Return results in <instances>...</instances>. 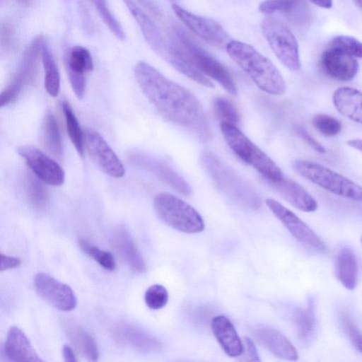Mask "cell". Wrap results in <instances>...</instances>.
<instances>
[{
	"instance_id": "7dc6e473",
	"label": "cell",
	"mask_w": 362,
	"mask_h": 362,
	"mask_svg": "<svg viewBox=\"0 0 362 362\" xmlns=\"http://www.w3.org/2000/svg\"><path fill=\"white\" fill-rule=\"evenodd\" d=\"M63 356L64 361L66 362H76L77 361L76 357L75 356L74 351L72 348L68 345H64L63 346Z\"/></svg>"
},
{
	"instance_id": "60d3db41",
	"label": "cell",
	"mask_w": 362,
	"mask_h": 362,
	"mask_svg": "<svg viewBox=\"0 0 362 362\" xmlns=\"http://www.w3.org/2000/svg\"><path fill=\"white\" fill-rule=\"evenodd\" d=\"M340 320L342 327L352 345L358 351L362 354V333L347 313H342L340 315Z\"/></svg>"
},
{
	"instance_id": "d6a6232c",
	"label": "cell",
	"mask_w": 362,
	"mask_h": 362,
	"mask_svg": "<svg viewBox=\"0 0 362 362\" xmlns=\"http://www.w3.org/2000/svg\"><path fill=\"white\" fill-rule=\"evenodd\" d=\"M62 107L70 140L79 156H83L85 146V134H83L80 124L69 103L63 101Z\"/></svg>"
},
{
	"instance_id": "ffe728a7",
	"label": "cell",
	"mask_w": 362,
	"mask_h": 362,
	"mask_svg": "<svg viewBox=\"0 0 362 362\" xmlns=\"http://www.w3.org/2000/svg\"><path fill=\"white\" fill-rule=\"evenodd\" d=\"M321 65L327 75L342 81L354 78L358 70V63L354 57L331 47L323 52Z\"/></svg>"
},
{
	"instance_id": "f6af8a7d",
	"label": "cell",
	"mask_w": 362,
	"mask_h": 362,
	"mask_svg": "<svg viewBox=\"0 0 362 362\" xmlns=\"http://www.w3.org/2000/svg\"><path fill=\"white\" fill-rule=\"evenodd\" d=\"M21 264L20 258L16 257L8 256L1 253V272L9 269H13Z\"/></svg>"
},
{
	"instance_id": "b9f144b4",
	"label": "cell",
	"mask_w": 362,
	"mask_h": 362,
	"mask_svg": "<svg viewBox=\"0 0 362 362\" xmlns=\"http://www.w3.org/2000/svg\"><path fill=\"white\" fill-rule=\"evenodd\" d=\"M296 133L312 148L320 153H325L326 150L322 145L316 141L303 127H294Z\"/></svg>"
},
{
	"instance_id": "ac0fdd59",
	"label": "cell",
	"mask_w": 362,
	"mask_h": 362,
	"mask_svg": "<svg viewBox=\"0 0 362 362\" xmlns=\"http://www.w3.org/2000/svg\"><path fill=\"white\" fill-rule=\"evenodd\" d=\"M113 337L119 344L144 353H154L163 349V344L145 330L127 323L117 325Z\"/></svg>"
},
{
	"instance_id": "cb8c5ba5",
	"label": "cell",
	"mask_w": 362,
	"mask_h": 362,
	"mask_svg": "<svg viewBox=\"0 0 362 362\" xmlns=\"http://www.w3.org/2000/svg\"><path fill=\"white\" fill-rule=\"evenodd\" d=\"M137 22L148 45L160 57L167 47L160 31L150 17L133 0H122Z\"/></svg>"
},
{
	"instance_id": "9c48e42d",
	"label": "cell",
	"mask_w": 362,
	"mask_h": 362,
	"mask_svg": "<svg viewBox=\"0 0 362 362\" xmlns=\"http://www.w3.org/2000/svg\"><path fill=\"white\" fill-rule=\"evenodd\" d=\"M44 42V37L39 35L26 48L17 70L1 93V107L14 102L23 90L35 80Z\"/></svg>"
},
{
	"instance_id": "f5cc1de1",
	"label": "cell",
	"mask_w": 362,
	"mask_h": 362,
	"mask_svg": "<svg viewBox=\"0 0 362 362\" xmlns=\"http://www.w3.org/2000/svg\"><path fill=\"white\" fill-rule=\"evenodd\" d=\"M361 243H362V238H361Z\"/></svg>"
},
{
	"instance_id": "30bf717a",
	"label": "cell",
	"mask_w": 362,
	"mask_h": 362,
	"mask_svg": "<svg viewBox=\"0 0 362 362\" xmlns=\"http://www.w3.org/2000/svg\"><path fill=\"white\" fill-rule=\"evenodd\" d=\"M266 204L298 242L320 252L327 251L325 243L293 211L271 198L266 199Z\"/></svg>"
},
{
	"instance_id": "ab89813d",
	"label": "cell",
	"mask_w": 362,
	"mask_h": 362,
	"mask_svg": "<svg viewBox=\"0 0 362 362\" xmlns=\"http://www.w3.org/2000/svg\"><path fill=\"white\" fill-rule=\"evenodd\" d=\"M329 47L339 49L354 57L362 58V42L353 37L337 36L331 41Z\"/></svg>"
},
{
	"instance_id": "8992f818",
	"label": "cell",
	"mask_w": 362,
	"mask_h": 362,
	"mask_svg": "<svg viewBox=\"0 0 362 362\" xmlns=\"http://www.w3.org/2000/svg\"><path fill=\"white\" fill-rule=\"evenodd\" d=\"M157 216L167 226L185 233H198L204 230L202 216L191 205L168 192H160L153 199Z\"/></svg>"
},
{
	"instance_id": "7a4b0ae2",
	"label": "cell",
	"mask_w": 362,
	"mask_h": 362,
	"mask_svg": "<svg viewBox=\"0 0 362 362\" xmlns=\"http://www.w3.org/2000/svg\"><path fill=\"white\" fill-rule=\"evenodd\" d=\"M226 49L230 58L262 90L274 95L285 92L286 83L278 69L253 47L230 40Z\"/></svg>"
},
{
	"instance_id": "277c9868",
	"label": "cell",
	"mask_w": 362,
	"mask_h": 362,
	"mask_svg": "<svg viewBox=\"0 0 362 362\" xmlns=\"http://www.w3.org/2000/svg\"><path fill=\"white\" fill-rule=\"evenodd\" d=\"M220 128L224 140L232 151L240 159L258 171L262 177L272 181H279L284 177L281 170L276 163L236 125L221 122Z\"/></svg>"
},
{
	"instance_id": "2e32d148",
	"label": "cell",
	"mask_w": 362,
	"mask_h": 362,
	"mask_svg": "<svg viewBox=\"0 0 362 362\" xmlns=\"http://www.w3.org/2000/svg\"><path fill=\"white\" fill-rule=\"evenodd\" d=\"M130 158L136 165L151 172L178 193L185 197L192 194V188L188 182L164 161L144 153H133Z\"/></svg>"
},
{
	"instance_id": "836d02e7",
	"label": "cell",
	"mask_w": 362,
	"mask_h": 362,
	"mask_svg": "<svg viewBox=\"0 0 362 362\" xmlns=\"http://www.w3.org/2000/svg\"><path fill=\"white\" fill-rule=\"evenodd\" d=\"M37 176L27 175L25 180V189L32 206L39 211H44L48 207L49 197L46 188Z\"/></svg>"
},
{
	"instance_id": "ee69618b",
	"label": "cell",
	"mask_w": 362,
	"mask_h": 362,
	"mask_svg": "<svg viewBox=\"0 0 362 362\" xmlns=\"http://www.w3.org/2000/svg\"><path fill=\"white\" fill-rule=\"evenodd\" d=\"M243 343L244 351L240 356L243 357L240 360L246 361H259V356L253 341L249 337H245Z\"/></svg>"
},
{
	"instance_id": "ba28073f",
	"label": "cell",
	"mask_w": 362,
	"mask_h": 362,
	"mask_svg": "<svg viewBox=\"0 0 362 362\" xmlns=\"http://www.w3.org/2000/svg\"><path fill=\"white\" fill-rule=\"evenodd\" d=\"M262 30L279 60L291 71L299 70L298 45L289 28L280 20L270 16L262 21Z\"/></svg>"
},
{
	"instance_id": "6da1fadb",
	"label": "cell",
	"mask_w": 362,
	"mask_h": 362,
	"mask_svg": "<svg viewBox=\"0 0 362 362\" xmlns=\"http://www.w3.org/2000/svg\"><path fill=\"white\" fill-rule=\"evenodd\" d=\"M134 74L143 93L162 117L192 131L203 142L211 139L206 114L193 93L145 62L135 65Z\"/></svg>"
},
{
	"instance_id": "5bb4252c",
	"label": "cell",
	"mask_w": 362,
	"mask_h": 362,
	"mask_svg": "<svg viewBox=\"0 0 362 362\" xmlns=\"http://www.w3.org/2000/svg\"><path fill=\"white\" fill-rule=\"evenodd\" d=\"M17 152L41 181L52 186L64 184V170L42 151L32 146H21Z\"/></svg>"
},
{
	"instance_id": "d590c367",
	"label": "cell",
	"mask_w": 362,
	"mask_h": 362,
	"mask_svg": "<svg viewBox=\"0 0 362 362\" xmlns=\"http://www.w3.org/2000/svg\"><path fill=\"white\" fill-rule=\"evenodd\" d=\"M100 18L112 33L119 40L125 38V33L108 7L106 0H90Z\"/></svg>"
},
{
	"instance_id": "f35d334b",
	"label": "cell",
	"mask_w": 362,
	"mask_h": 362,
	"mask_svg": "<svg viewBox=\"0 0 362 362\" xmlns=\"http://www.w3.org/2000/svg\"><path fill=\"white\" fill-rule=\"evenodd\" d=\"M144 300L146 305L152 310H159L163 308L168 300V292L160 284H153L146 291Z\"/></svg>"
},
{
	"instance_id": "e575fe53",
	"label": "cell",
	"mask_w": 362,
	"mask_h": 362,
	"mask_svg": "<svg viewBox=\"0 0 362 362\" xmlns=\"http://www.w3.org/2000/svg\"><path fill=\"white\" fill-rule=\"evenodd\" d=\"M78 244L85 254L96 261L104 269L113 270L115 268V258L110 252L103 250L84 239H79Z\"/></svg>"
},
{
	"instance_id": "d4e9b609",
	"label": "cell",
	"mask_w": 362,
	"mask_h": 362,
	"mask_svg": "<svg viewBox=\"0 0 362 362\" xmlns=\"http://www.w3.org/2000/svg\"><path fill=\"white\" fill-rule=\"evenodd\" d=\"M260 12L284 13L295 25H303L310 18V11L303 0H264L259 6Z\"/></svg>"
},
{
	"instance_id": "7bdbcfd3",
	"label": "cell",
	"mask_w": 362,
	"mask_h": 362,
	"mask_svg": "<svg viewBox=\"0 0 362 362\" xmlns=\"http://www.w3.org/2000/svg\"><path fill=\"white\" fill-rule=\"evenodd\" d=\"M14 46L13 30L10 25L2 24L1 28V47L4 51H10Z\"/></svg>"
},
{
	"instance_id": "9a60e30c",
	"label": "cell",
	"mask_w": 362,
	"mask_h": 362,
	"mask_svg": "<svg viewBox=\"0 0 362 362\" xmlns=\"http://www.w3.org/2000/svg\"><path fill=\"white\" fill-rule=\"evenodd\" d=\"M64 64L72 90L78 99H82L86 93V75L93 69L91 54L83 46H74L66 52Z\"/></svg>"
},
{
	"instance_id": "681fc988",
	"label": "cell",
	"mask_w": 362,
	"mask_h": 362,
	"mask_svg": "<svg viewBox=\"0 0 362 362\" xmlns=\"http://www.w3.org/2000/svg\"><path fill=\"white\" fill-rule=\"evenodd\" d=\"M346 143L349 146L362 152L361 139H350Z\"/></svg>"
},
{
	"instance_id": "3957f363",
	"label": "cell",
	"mask_w": 362,
	"mask_h": 362,
	"mask_svg": "<svg viewBox=\"0 0 362 362\" xmlns=\"http://www.w3.org/2000/svg\"><path fill=\"white\" fill-rule=\"evenodd\" d=\"M201 162L216 187L237 204L252 210L261 206L260 197L252 187L216 154L202 152Z\"/></svg>"
},
{
	"instance_id": "4316f807",
	"label": "cell",
	"mask_w": 362,
	"mask_h": 362,
	"mask_svg": "<svg viewBox=\"0 0 362 362\" xmlns=\"http://www.w3.org/2000/svg\"><path fill=\"white\" fill-rule=\"evenodd\" d=\"M161 57L177 71L192 80L206 87H214V84L207 76L198 71L185 58L176 40L167 43V47Z\"/></svg>"
},
{
	"instance_id": "1f68e13d",
	"label": "cell",
	"mask_w": 362,
	"mask_h": 362,
	"mask_svg": "<svg viewBox=\"0 0 362 362\" xmlns=\"http://www.w3.org/2000/svg\"><path fill=\"white\" fill-rule=\"evenodd\" d=\"M42 140L47 150L56 156L63 153L62 141L55 117L50 112L46 114L42 125Z\"/></svg>"
},
{
	"instance_id": "d6986e66",
	"label": "cell",
	"mask_w": 362,
	"mask_h": 362,
	"mask_svg": "<svg viewBox=\"0 0 362 362\" xmlns=\"http://www.w3.org/2000/svg\"><path fill=\"white\" fill-rule=\"evenodd\" d=\"M262 179L266 185L295 208L305 212H313L317 209V201L303 186L293 180L284 176L279 181Z\"/></svg>"
},
{
	"instance_id": "8fae6325",
	"label": "cell",
	"mask_w": 362,
	"mask_h": 362,
	"mask_svg": "<svg viewBox=\"0 0 362 362\" xmlns=\"http://www.w3.org/2000/svg\"><path fill=\"white\" fill-rule=\"evenodd\" d=\"M85 146L92 160L105 174L115 178L123 177L125 173L123 164L99 132L87 129Z\"/></svg>"
},
{
	"instance_id": "5b68a950",
	"label": "cell",
	"mask_w": 362,
	"mask_h": 362,
	"mask_svg": "<svg viewBox=\"0 0 362 362\" xmlns=\"http://www.w3.org/2000/svg\"><path fill=\"white\" fill-rule=\"evenodd\" d=\"M176 42L185 58L204 75L218 82L231 95L238 93L235 83L228 70L200 47L182 28H174Z\"/></svg>"
},
{
	"instance_id": "f907efd6",
	"label": "cell",
	"mask_w": 362,
	"mask_h": 362,
	"mask_svg": "<svg viewBox=\"0 0 362 362\" xmlns=\"http://www.w3.org/2000/svg\"><path fill=\"white\" fill-rule=\"evenodd\" d=\"M354 1L362 9V0H354Z\"/></svg>"
},
{
	"instance_id": "7c38bea8",
	"label": "cell",
	"mask_w": 362,
	"mask_h": 362,
	"mask_svg": "<svg viewBox=\"0 0 362 362\" xmlns=\"http://www.w3.org/2000/svg\"><path fill=\"white\" fill-rule=\"evenodd\" d=\"M37 294L50 305L62 311L74 309L77 299L71 288L50 275L40 272L34 278Z\"/></svg>"
},
{
	"instance_id": "4dcf8cb0",
	"label": "cell",
	"mask_w": 362,
	"mask_h": 362,
	"mask_svg": "<svg viewBox=\"0 0 362 362\" xmlns=\"http://www.w3.org/2000/svg\"><path fill=\"white\" fill-rule=\"evenodd\" d=\"M293 319L298 337L303 341L310 339L315 332L316 324L313 299H309L306 307L296 309Z\"/></svg>"
},
{
	"instance_id": "f546056e",
	"label": "cell",
	"mask_w": 362,
	"mask_h": 362,
	"mask_svg": "<svg viewBox=\"0 0 362 362\" xmlns=\"http://www.w3.org/2000/svg\"><path fill=\"white\" fill-rule=\"evenodd\" d=\"M41 59L45 71V88L49 95L57 97L60 90V75L54 57L45 41L42 47Z\"/></svg>"
},
{
	"instance_id": "f1b7e54d",
	"label": "cell",
	"mask_w": 362,
	"mask_h": 362,
	"mask_svg": "<svg viewBox=\"0 0 362 362\" xmlns=\"http://www.w3.org/2000/svg\"><path fill=\"white\" fill-rule=\"evenodd\" d=\"M335 274L344 288L349 291L356 288L358 264L356 256L349 247H343L339 250L335 260Z\"/></svg>"
},
{
	"instance_id": "83f0119b",
	"label": "cell",
	"mask_w": 362,
	"mask_h": 362,
	"mask_svg": "<svg viewBox=\"0 0 362 362\" xmlns=\"http://www.w3.org/2000/svg\"><path fill=\"white\" fill-rule=\"evenodd\" d=\"M64 327L71 343L84 358L90 361H98V349L94 339L89 333L72 321L66 322Z\"/></svg>"
},
{
	"instance_id": "bcb514c9",
	"label": "cell",
	"mask_w": 362,
	"mask_h": 362,
	"mask_svg": "<svg viewBox=\"0 0 362 362\" xmlns=\"http://www.w3.org/2000/svg\"><path fill=\"white\" fill-rule=\"evenodd\" d=\"M144 8L155 16H160V11L153 0H137Z\"/></svg>"
},
{
	"instance_id": "7402d4cb",
	"label": "cell",
	"mask_w": 362,
	"mask_h": 362,
	"mask_svg": "<svg viewBox=\"0 0 362 362\" xmlns=\"http://www.w3.org/2000/svg\"><path fill=\"white\" fill-rule=\"evenodd\" d=\"M3 349L4 356L11 361H42L28 338L17 327L9 329Z\"/></svg>"
},
{
	"instance_id": "e0dca14e",
	"label": "cell",
	"mask_w": 362,
	"mask_h": 362,
	"mask_svg": "<svg viewBox=\"0 0 362 362\" xmlns=\"http://www.w3.org/2000/svg\"><path fill=\"white\" fill-rule=\"evenodd\" d=\"M251 332L257 343L275 356L288 361L298 358L296 347L279 330L261 325L252 327Z\"/></svg>"
},
{
	"instance_id": "816d5d0a",
	"label": "cell",
	"mask_w": 362,
	"mask_h": 362,
	"mask_svg": "<svg viewBox=\"0 0 362 362\" xmlns=\"http://www.w3.org/2000/svg\"><path fill=\"white\" fill-rule=\"evenodd\" d=\"M18 1L24 4H29L31 1V0H18Z\"/></svg>"
},
{
	"instance_id": "c3c4849f",
	"label": "cell",
	"mask_w": 362,
	"mask_h": 362,
	"mask_svg": "<svg viewBox=\"0 0 362 362\" xmlns=\"http://www.w3.org/2000/svg\"><path fill=\"white\" fill-rule=\"evenodd\" d=\"M312 3L324 8H329L332 6V0H310Z\"/></svg>"
},
{
	"instance_id": "74e56055",
	"label": "cell",
	"mask_w": 362,
	"mask_h": 362,
	"mask_svg": "<svg viewBox=\"0 0 362 362\" xmlns=\"http://www.w3.org/2000/svg\"><path fill=\"white\" fill-rule=\"evenodd\" d=\"M313 126L326 136H334L340 133L341 124L336 118L325 114H317L312 119Z\"/></svg>"
},
{
	"instance_id": "4fadbf2b",
	"label": "cell",
	"mask_w": 362,
	"mask_h": 362,
	"mask_svg": "<svg viewBox=\"0 0 362 362\" xmlns=\"http://www.w3.org/2000/svg\"><path fill=\"white\" fill-rule=\"evenodd\" d=\"M174 13L194 34L207 42L223 48L229 42V36L223 27L209 18L194 14L177 4H173Z\"/></svg>"
},
{
	"instance_id": "484cf974",
	"label": "cell",
	"mask_w": 362,
	"mask_h": 362,
	"mask_svg": "<svg viewBox=\"0 0 362 362\" xmlns=\"http://www.w3.org/2000/svg\"><path fill=\"white\" fill-rule=\"evenodd\" d=\"M332 100L339 113L362 124V92L351 87L339 88L334 92Z\"/></svg>"
},
{
	"instance_id": "8d00e7d4",
	"label": "cell",
	"mask_w": 362,
	"mask_h": 362,
	"mask_svg": "<svg viewBox=\"0 0 362 362\" xmlns=\"http://www.w3.org/2000/svg\"><path fill=\"white\" fill-rule=\"evenodd\" d=\"M214 109L221 122L237 125L240 115L235 105L228 99L218 97L214 100Z\"/></svg>"
},
{
	"instance_id": "44dd1931",
	"label": "cell",
	"mask_w": 362,
	"mask_h": 362,
	"mask_svg": "<svg viewBox=\"0 0 362 362\" xmlns=\"http://www.w3.org/2000/svg\"><path fill=\"white\" fill-rule=\"evenodd\" d=\"M211 330L219 345L228 356L240 357L243 354V343L234 325L226 316H215L211 321Z\"/></svg>"
},
{
	"instance_id": "db71d44e",
	"label": "cell",
	"mask_w": 362,
	"mask_h": 362,
	"mask_svg": "<svg viewBox=\"0 0 362 362\" xmlns=\"http://www.w3.org/2000/svg\"><path fill=\"white\" fill-rule=\"evenodd\" d=\"M171 1H173V0H171Z\"/></svg>"
},
{
	"instance_id": "603a6c76",
	"label": "cell",
	"mask_w": 362,
	"mask_h": 362,
	"mask_svg": "<svg viewBox=\"0 0 362 362\" xmlns=\"http://www.w3.org/2000/svg\"><path fill=\"white\" fill-rule=\"evenodd\" d=\"M112 240L117 252L133 271L137 273L146 271L144 259L125 227H117L112 233Z\"/></svg>"
},
{
	"instance_id": "52a82bcc",
	"label": "cell",
	"mask_w": 362,
	"mask_h": 362,
	"mask_svg": "<svg viewBox=\"0 0 362 362\" xmlns=\"http://www.w3.org/2000/svg\"><path fill=\"white\" fill-rule=\"evenodd\" d=\"M293 169L302 177L338 196L362 202V187L319 163L297 160Z\"/></svg>"
}]
</instances>
